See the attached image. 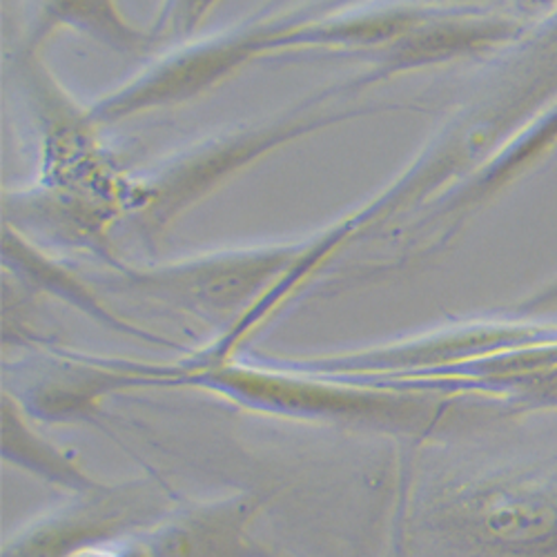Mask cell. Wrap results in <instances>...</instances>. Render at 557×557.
<instances>
[{"instance_id": "obj_1", "label": "cell", "mask_w": 557, "mask_h": 557, "mask_svg": "<svg viewBox=\"0 0 557 557\" xmlns=\"http://www.w3.org/2000/svg\"><path fill=\"white\" fill-rule=\"evenodd\" d=\"M406 533L446 557H557V461L429 480Z\"/></svg>"}, {"instance_id": "obj_2", "label": "cell", "mask_w": 557, "mask_h": 557, "mask_svg": "<svg viewBox=\"0 0 557 557\" xmlns=\"http://www.w3.org/2000/svg\"><path fill=\"white\" fill-rule=\"evenodd\" d=\"M321 237L312 244L225 250L154 270L121 268L125 286L201 317H237L242 331L329 257Z\"/></svg>"}, {"instance_id": "obj_3", "label": "cell", "mask_w": 557, "mask_h": 557, "mask_svg": "<svg viewBox=\"0 0 557 557\" xmlns=\"http://www.w3.org/2000/svg\"><path fill=\"white\" fill-rule=\"evenodd\" d=\"M350 116H359V112L304 110L210 138V141L168 161L157 174L138 183V190L129 195L136 221L148 237H157L174 219L214 193L230 176L239 174L261 157L299 136Z\"/></svg>"}, {"instance_id": "obj_4", "label": "cell", "mask_w": 557, "mask_h": 557, "mask_svg": "<svg viewBox=\"0 0 557 557\" xmlns=\"http://www.w3.org/2000/svg\"><path fill=\"white\" fill-rule=\"evenodd\" d=\"M301 16H272L221 32L212 38L163 57L144 74L134 76L112 95L97 101L85 119L89 123H119L157 108L188 101L216 87L244 65L265 54L288 52L290 36Z\"/></svg>"}, {"instance_id": "obj_5", "label": "cell", "mask_w": 557, "mask_h": 557, "mask_svg": "<svg viewBox=\"0 0 557 557\" xmlns=\"http://www.w3.org/2000/svg\"><path fill=\"white\" fill-rule=\"evenodd\" d=\"M152 499L141 488H112L70 504L50 520L38 522L12 546L5 557H70L81 546L154 522Z\"/></svg>"}, {"instance_id": "obj_6", "label": "cell", "mask_w": 557, "mask_h": 557, "mask_svg": "<svg viewBox=\"0 0 557 557\" xmlns=\"http://www.w3.org/2000/svg\"><path fill=\"white\" fill-rule=\"evenodd\" d=\"M59 29H74L121 54L150 50L157 40L152 29H136L119 10L116 0H36L27 34L29 54Z\"/></svg>"}, {"instance_id": "obj_7", "label": "cell", "mask_w": 557, "mask_h": 557, "mask_svg": "<svg viewBox=\"0 0 557 557\" xmlns=\"http://www.w3.org/2000/svg\"><path fill=\"white\" fill-rule=\"evenodd\" d=\"M221 0H163L157 23L150 27L157 40L185 38L197 32Z\"/></svg>"}, {"instance_id": "obj_8", "label": "cell", "mask_w": 557, "mask_h": 557, "mask_svg": "<svg viewBox=\"0 0 557 557\" xmlns=\"http://www.w3.org/2000/svg\"><path fill=\"white\" fill-rule=\"evenodd\" d=\"M557 306V278H553L550 284H546L544 288H540L535 295H531L529 299H524L518 310L524 314H533V312H542Z\"/></svg>"}]
</instances>
